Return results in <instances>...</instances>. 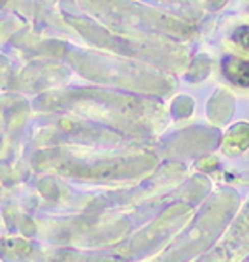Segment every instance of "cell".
I'll return each instance as SVG.
<instances>
[{
  "label": "cell",
  "instance_id": "1",
  "mask_svg": "<svg viewBox=\"0 0 249 262\" xmlns=\"http://www.w3.org/2000/svg\"><path fill=\"white\" fill-rule=\"evenodd\" d=\"M223 70H225V75L234 84L249 88V61L229 58V60L223 61Z\"/></svg>",
  "mask_w": 249,
  "mask_h": 262
},
{
  "label": "cell",
  "instance_id": "2",
  "mask_svg": "<svg viewBox=\"0 0 249 262\" xmlns=\"http://www.w3.org/2000/svg\"><path fill=\"white\" fill-rule=\"evenodd\" d=\"M234 40L242 46L244 49H249V27H240L234 33Z\"/></svg>",
  "mask_w": 249,
  "mask_h": 262
}]
</instances>
